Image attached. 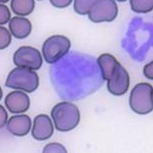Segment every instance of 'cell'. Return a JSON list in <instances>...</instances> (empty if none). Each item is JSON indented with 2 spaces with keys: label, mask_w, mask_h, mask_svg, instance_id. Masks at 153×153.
I'll list each match as a JSON object with an SVG mask.
<instances>
[{
  "label": "cell",
  "mask_w": 153,
  "mask_h": 153,
  "mask_svg": "<svg viewBox=\"0 0 153 153\" xmlns=\"http://www.w3.org/2000/svg\"><path fill=\"white\" fill-rule=\"evenodd\" d=\"M51 116L56 128L61 132L72 130L77 126L80 120V114L76 106L67 102L56 105L51 111Z\"/></svg>",
  "instance_id": "6da1fadb"
},
{
  "label": "cell",
  "mask_w": 153,
  "mask_h": 153,
  "mask_svg": "<svg viewBox=\"0 0 153 153\" xmlns=\"http://www.w3.org/2000/svg\"><path fill=\"white\" fill-rule=\"evenodd\" d=\"M39 82V76L36 72L30 69L17 67L8 74L5 85L11 89L31 93L37 89Z\"/></svg>",
  "instance_id": "7a4b0ae2"
},
{
  "label": "cell",
  "mask_w": 153,
  "mask_h": 153,
  "mask_svg": "<svg viewBox=\"0 0 153 153\" xmlns=\"http://www.w3.org/2000/svg\"><path fill=\"white\" fill-rule=\"evenodd\" d=\"M129 105L132 111L140 114H148L153 109V88L151 84L142 83L132 89Z\"/></svg>",
  "instance_id": "3957f363"
},
{
  "label": "cell",
  "mask_w": 153,
  "mask_h": 153,
  "mask_svg": "<svg viewBox=\"0 0 153 153\" xmlns=\"http://www.w3.org/2000/svg\"><path fill=\"white\" fill-rule=\"evenodd\" d=\"M71 46L70 40L63 35L50 37L44 42L42 48L46 62L50 64L56 63L68 53Z\"/></svg>",
  "instance_id": "277c9868"
},
{
  "label": "cell",
  "mask_w": 153,
  "mask_h": 153,
  "mask_svg": "<svg viewBox=\"0 0 153 153\" xmlns=\"http://www.w3.org/2000/svg\"><path fill=\"white\" fill-rule=\"evenodd\" d=\"M13 61L17 67L34 70L39 69L43 63L39 51L29 46H23L18 49L13 55Z\"/></svg>",
  "instance_id": "5b68a950"
},
{
  "label": "cell",
  "mask_w": 153,
  "mask_h": 153,
  "mask_svg": "<svg viewBox=\"0 0 153 153\" xmlns=\"http://www.w3.org/2000/svg\"><path fill=\"white\" fill-rule=\"evenodd\" d=\"M118 8L114 1H95L91 6L89 18L95 23L111 22L116 18Z\"/></svg>",
  "instance_id": "8992f818"
},
{
  "label": "cell",
  "mask_w": 153,
  "mask_h": 153,
  "mask_svg": "<svg viewBox=\"0 0 153 153\" xmlns=\"http://www.w3.org/2000/svg\"><path fill=\"white\" fill-rule=\"evenodd\" d=\"M129 84L128 74L119 62L111 78L108 81V90L114 95L121 96L127 92Z\"/></svg>",
  "instance_id": "52a82bcc"
},
{
  "label": "cell",
  "mask_w": 153,
  "mask_h": 153,
  "mask_svg": "<svg viewBox=\"0 0 153 153\" xmlns=\"http://www.w3.org/2000/svg\"><path fill=\"white\" fill-rule=\"evenodd\" d=\"M5 104L11 113L20 114L27 111L30 106V100L26 93L21 91H13L6 97Z\"/></svg>",
  "instance_id": "ba28073f"
},
{
  "label": "cell",
  "mask_w": 153,
  "mask_h": 153,
  "mask_svg": "<svg viewBox=\"0 0 153 153\" xmlns=\"http://www.w3.org/2000/svg\"><path fill=\"white\" fill-rule=\"evenodd\" d=\"M54 131L52 120L48 116L40 114L35 117L31 131L34 139L40 141L48 140L52 136Z\"/></svg>",
  "instance_id": "9c48e42d"
},
{
  "label": "cell",
  "mask_w": 153,
  "mask_h": 153,
  "mask_svg": "<svg viewBox=\"0 0 153 153\" xmlns=\"http://www.w3.org/2000/svg\"><path fill=\"white\" fill-rule=\"evenodd\" d=\"M31 124L30 117L26 114L18 115L10 117L8 121L7 128L14 136L22 137L30 131Z\"/></svg>",
  "instance_id": "30bf717a"
},
{
  "label": "cell",
  "mask_w": 153,
  "mask_h": 153,
  "mask_svg": "<svg viewBox=\"0 0 153 153\" xmlns=\"http://www.w3.org/2000/svg\"><path fill=\"white\" fill-rule=\"evenodd\" d=\"M9 28L13 36L19 39L27 37L31 33L32 26L31 22L25 17L14 16L9 23Z\"/></svg>",
  "instance_id": "8fae6325"
},
{
  "label": "cell",
  "mask_w": 153,
  "mask_h": 153,
  "mask_svg": "<svg viewBox=\"0 0 153 153\" xmlns=\"http://www.w3.org/2000/svg\"><path fill=\"white\" fill-rule=\"evenodd\" d=\"M97 62L101 70L103 79L107 81L111 78L119 63L115 57L108 53L100 55Z\"/></svg>",
  "instance_id": "7c38bea8"
},
{
  "label": "cell",
  "mask_w": 153,
  "mask_h": 153,
  "mask_svg": "<svg viewBox=\"0 0 153 153\" xmlns=\"http://www.w3.org/2000/svg\"><path fill=\"white\" fill-rule=\"evenodd\" d=\"M35 5L33 0H13L10 7L13 12L18 16H25L33 11Z\"/></svg>",
  "instance_id": "4fadbf2b"
},
{
  "label": "cell",
  "mask_w": 153,
  "mask_h": 153,
  "mask_svg": "<svg viewBox=\"0 0 153 153\" xmlns=\"http://www.w3.org/2000/svg\"><path fill=\"white\" fill-rule=\"evenodd\" d=\"M130 3L132 10L137 13H147L153 10V0H132Z\"/></svg>",
  "instance_id": "5bb4252c"
},
{
  "label": "cell",
  "mask_w": 153,
  "mask_h": 153,
  "mask_svg": "<svg viewBox=\"0 0 153 153\" xmlns=\"http://www.w3.org/2000/svg\"><path fill=\"white\" fill-rule=\"evenodd\" d=\"M95 1H75L74 8L76 13L85 15L89 13L91 6Z\"/></svg>",
  "instance_id": "9a60e30c"
},
{
  "label": "cell",
  "mask_w": 153,
  "mask_h": 153,
  "mask_svg": "<svg viewBox=\"0 0 153 153\" xmlns=\"http://www.w3.org/2000/svg\"><path fill=\"white\" fill-rule=\"evenodd\" d=\"M0 35H1V50L4 49L10 45L11 40L12 37L10 32L7 28L3 26H0Z\"/></svg>",
  "instance_id": "2e32d148"
},
{
  "label": "cell",
  "mask_w": 153,
  "mask_h": 153,
  "mask_svg": "<svg viewBox=\"0 0 153 153\" xmlns=\"http://www.w3.org/2000/svg\"><path fill=\"white\" fill-rule=\"evenodd\" d=\"M43 153H67L66 149L61 144L51 143L47 145L44 148Z\"/></svg>",
  "instance_id": "e0dca14e"
},
{
  "label": "cell",
  "mask_w": 153,
  "mask_h": 153,
  "mask_svg": "<svg viewBox=\"0 0 153 153\" xmlns=\"http://www.w3.org/2000/svg\"><path fill=\"white\" fill-rule=\"evenodd\" d=\"M0 24L4 25L10 21L11 14L9 9L7 5L0 4Z\"/></svg>",
  "instance_id": "ac0fdd59"
},
{
  "label": "cell",
  "mask_w": 153,
  "mask_h": 153,
  "mask_svg": "<svg viewBox=\"0 0 153 153\" xmlns=\"http://www.w3.org/2000/svg\"><path fill=\"white\" fill-rule=\"evenodd\" d=\"M153 61L147 64L143 69V73L146 77L151 80H153Z\"/></svg>",
  "instance_id": "d6986e66"
},
{
  "label": "cell",
  "mask_w": 153,
  "mask_h": 153,
  "mask_svg": "<svg viewBox=\"0 0 153 153\" xmlns=\"http://www.w3.org/2000/svg\"><path fill=\"white\" fill-rule=\"evenodd\" d=\"M51 3L54 7L58 8H65L68 7L71 3L72 1H50Z\"/></svg>",
  "instance_id": "ffe728a7"
},
{
  "label": "cell",
  "mask_w": 153,
  "mask_h": 153,
  "mask_svg": "<svg viewBox=\"0 0 153 153\" xmlns=\"http://www.w3.org/2000/svg\"><path fill=\"white\" fill-rule=\"evenodd\" d=\"M1 108V128L4 127L6 123L8 115L7 112L2 105H0Z\"/></svg>",
  "instance_id": "44dd1931"
}]
</instances>
